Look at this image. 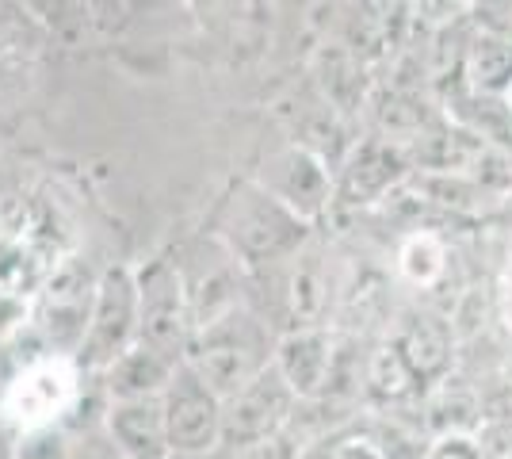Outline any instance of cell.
Here are the masks:
<instances>
[{
	"instance_id": "25",
	"label": "cell",
	"mask_w": 512,
	"mask_h": 459,
	"mask_svg": "<svg viewBox=\"0 0 512 459\" xmlns=\"http://www.w3.org/2000/svg\"><path fill=\"white\" fill-rule=\"evenodd\" d=\"M482 459H512V417H490L474 429Z\"/></svg>"
},
{
	"instance_id": "12",
	"label": "cell",
	"mask_w": 512,
	"mask_h": 459,
	"mask_svg": "<svg viewBox=\"0 0 512 459\" xmlns=\"http://www.w3.org/2000/svg\"><path fill=\"white\" fill-rule=\"evenodd\" d=\"M100 425L127 459H172L161 398H107Z\"/></svg>"
},
{
	"instance_id": "17",
	"label": "cell",
	"mask_w": 512,
	"mask_h": 459,
	"mask_svg": "<svg viewBox=\"0 0 512 459\" xmlns=\"http://www.w3.org/2000/svg\"><path fill=\"white\" fill-rule=\"evenodd\" d=\"M325 306H329V276L318 257L306 253L302 245L291 257L287 272V314L295 326H321L325 322Z\"/></svg>"
},
{
	"instance_id": "32",
	"label": "cell",
	"mask_w": 512,
	"mask_h": 459,
	"mask_svg": "<svg viewBox=\"0 0 512 459\" xmlns=\"http://www.w3.org/2000/svg\"><path fill=\"white\" fill-rule=\"evenodd\" d=\"M413 4H440V0H413Z\"/></svg>"
},
{
	"instance_id": "34",
	"label": "cell",
	"mask_w": 512,
	"mask_h": 459,
	"mask_svg": "<svg viewBox=\"0 0 512 459\" xmlns=\"http://www.w3.org/2000/svg\"><path fill=\"white\" fill-rule=\"evenodd\" d=\"M138 4H157V0H138Z\"/></svg>"
},
{
	"instance_id": "23",
	"label": "cell",
	"mask_w": 512,
	"mask_h": 459,
	"mask_svg": "<svg viewBox=\"0 0 512 459\" xmlns=\"http://www.w3.org/2000/svg\"><path fill=\"white\" fill-rule=\"evenodd\" d=\"M16 459H73V440L65 425H43L16 433Z\"/></svg>"
},
{
	"instance_id": "8",
	"label": "cell",
	"mask_w": 512,
	"mask_h": 459,
	"mask_svg": "<svg viewBox=\"0 0 512 459\" xmlns=\"http://www.w3.org/2000/svg\"><path fill=\"white\" fill-rule=\"evenodd\" d=\"M172 456H207L222 444V398L180 360L161 394Z\"/></svg>"
},
{
	"instance_id": "28",
	"label": "cell",
	"mask_w": 512,
	"mask_h": 459,
	"mask_svg": "<svg viewBox=\"0 0 512 459\" xmlns=\"http://www.w3.org/2000/svg\"><path fill=\"white\" fill-rule=\"evenodd\" d=\"M425 459H482V448L474 433H448V437H432Z\"/></svg>"
},
{
	"instance_id": "10",
	"label": "cell",
	"mask_w": 512,
	"mask_h": 459,
	"mask_svg": "<svg viewBox=\"0 0 512 459\" xmlns=\"http://www.w3.org/2000/svg\"><path fill=\"white\" fill-rule=\"evenodd\" d=\"M276 368L287 379V387L299 394V402H321L329 398L341 368L337 337L325 326H291L276 341Z\"/></svg>"
},
{
	"instance_id": "26",
	"label": "cell",
	"mask_w": 512,
	"mask_h": 459,
	"mask_svg": "<svg viewBox=\"0 0 512 459\" xmlns=\"http://www.w3.org/2000/svg\"><path fill=\"white\" fill-rule=\"evenodd\" d=\"M237 459H302V444L291 437V429H283V433L237 448Z\"/></svg>"
},
{
	"instance_id": "20",
	"label": "cell",
	"mask_w": 512,
	"mask_h": 459,
	"mask_svg": "<svg viewBox=\"0 0 512 459\" xmlns=\"http://www.w3.org/2000/svg\"><path fill=\"white\" fill-rule=\"evenodd\" d=\"M425 429L432 437H448V433H474L482 425L478 414V398L467 387H455L451 379H440L436 391L428 394L425 406Z\"/></svg>"
},
{
	"instance_id": "18",
	"label": "cell",
	"mask_w": 512,
	"mask_h": 459,
	"mask_svg": "<svg viewBox=\"0 0 512 459\" xmlns=\"http://www.w3.org/2000/svg\"><path fill=\"white\" fill-rule=\"evenodd\" d=\"M375 119H379V127H383L386 138H394V142H417L421 134H428L432 127H440L444 119L432 111L428 100H421L417 92H409V88H390L383 92L379 100H375Z\"/></svg>"
},
{
	"instance_id": "22",
	"label": "cell",
	"mask_w": 512,
	"mask_h": 459,
	"mask_svg": "<svg viewBox=\"0 0 512 459\" xmlns=\"http://www.w3.org/2000/svg\"><path fill=\"white\" fill-rule=\"evenodd\" d=\"M367 437L375 440L383 459H425L432 448V433L425 429V421H406L398 410H390Z\"/></svg>"
},
{
	"instance_id": "35",
	"label": "cell",
	"mask_w": 512,
	"mask_h": 459,
	"mask_svg": "<svg viewBox=\"0 0 512 459\" xmlns=\"http://www.w3.org/2000/svg\"><path fill=\"white\" fill-rule=\"evenodd\" d=\"M62 4H73V0H62Z\"/></svg>"
},
{
	"instance_id": "5",
	"label": "cell",
	"mask_w": 512,
	"mask_h": 459,
	"mask_svg": "<svg viewBox=\"0 0 512 459\" xmlns=\"http://www.w3.org/2000/svg\"><path fill=\"white\" fill-rule=\"evenodd\" d=\"M134 280H138V341H146L172 360H184L195 318L192 291L180 264L169 257H153L142 268H134Z\"/></svg>"
},
{
	"instance_id": "31",
	"label": "cell",
	"mask_w": 512,
	"mask_h": 459,
	"mask_svg": "<svg viewBox=\"0 0 512 459\" xmlns=\"http://www.w3.org/2000/svg\"><path fill=\"white\" fill-rule=\"evenodd\" d=\"M0 459H16V433L0 421Z\"/></svg>"
},
{
	"instance_id": "3",
	"label": "cell",
	"mask_w": 512,
	"mask_h": 459,
	"mask_svg": "<svg viewBox=\"0 0 512 459\" xmlns=\"http://www.w3.org/2000/svg\"><path fill=\"white\" fill-rule=\"evenodd\" d=\"M85 368L77 356L46 352L20 360L12 383L0 394V421L12 433L43 429V425H69L77 406L85 402Z\"/></svg>"
},
{
	"instance_id": "13",
	"label": "cell",
	"mask_w": 512,
	"mask_h": 459,
	"mask_svg": "<svg viewBox=\"0 0 512 459\" xmlns=\"http://www.w3.org/2000/svg\"><path fill=\"white\" fill-rule=\"evenodd\" d=\"M176 364L180 360L157 352L146 341H134L127 352H119L100 372V383H104L107 398H161Z\"/></svg>"
},
{
	"instance_id": "30",
	"label": "cell",
	"mask_w": 512,
	"mask_h": 459,
	"mask_svg": "<svg viewBox=\"0 0 512 459\" xmlns=\"http://www.w3.org/2000/svg\"><path fill=\"white\" fill-rule=\"evenodd\" d=\"M16 368H20V352H16V345H12V341H0V394H4L8 383H12Z\"/></svg>"
},
{
	"instance_id": "24",
	"label": "cell",
	"mask_w": 512,
	"mask_h": 459,
	"mask_svg": "<svg viewBox=\"0 0 512 459\" xmlns=\"http://www.w3.org/2000/svg\"><path fill=\"white\" fill-rule=\"evenodd\" d=\"M31 306L35 303L23 295L20 287L0 280V341H12V337L31 322Z\"/></svg>"
},
{
	"instance_id": "15",
	"label": "cell",
	"mask_w": 512,
	"mask_h": 459,
	"mask_svg": "<svg viewBox=\"0 0 512 459\" xmlns=\"http://www.w3.org/2000/svg\"><path fill=\"white\" fill-rule=\"evenodd\" d=\"M463 85L478 96H509L512 88V39L478 27L463 54Z\"/></svg>"
},
{
	"instance_id": "14",
	"label": "cell",
	"mask_w": 512,
	"mask_h": 459,
	"mask_svg": "<svg viewBox=\"0 0 512 459\" xmlns=\"http://www.w3.org/2000/svg\"><path fill=\"white\" fill-rule=\"evenodd\" d=\"M390 341L402 349L409 368L421 375L425 387H436L440 379H448L451 356H455V337H451V326L444 318H436V314H409Z\"/></svg>"
},
{
	"instance_id": "4",
	"label": "cell",
	"mask_w": 512,
	"mask_h": 459,
	"mask_svg": "<svg viewBox=\"0 0 512 459\" xmlns=\"http://www.w3.org/2000/svg\"><path fill=\"white\" fill-rule=\"evenodd\" d=\"M96 284H100V272H92L88 261H81V257L54 261L50 276L43 280L39 299L31 306V322H27V329L35 333L31 356H46V352L77 356L81 341H85Z\"/></svg>"
},
{
	"instance_id": "11",
	"label": "cell",
	"mask_w": 512,
	"mask_h": 459,
	"mask_svg": "<svg viewBox=\"0 0 512 459\" xmlns=\"http://www.w3.org/2000/svg\"><path fill=\"white\" fill-rule=\"evenodd\" d=\"M268 192H276L291 211H299L306 222H318L333 207V188L337 176L329 161L314 153L310 146H287L268 161V173L260 180Z\"/></svg>"
},
{
	"instance_id": "19",
	"label": "cell",
	"mask_w": 512,
	"mask_h": 459,
	"mask_svg": "<svg viewBox=\"0 0 512 459\" xmlns=\"http://www.w3.org/2000/svg\"><path fill=\"white\" fill-rule=\"evenodd\" d=\"M318 81L333 111H356L363 104V66L352 46L329 43L318 54Z\"/></svg>"
},
{
	"instance_id": "21",
	"label": "cell",
	"mask_w": 512,
	"mask_h": 459,
	"mask_svg": "<svg viewBox=\"0 0 512 459\" xmlns=\"http://www.w3.org/2000/svg\"><path fill=\"white\" fill-rule=\"evenodd\" d=\"M398 268L409 284L417 287H432L448 276V245L436 238V234H409L398 249Z\"/></svg>"
},
{
	"instance_id": "29",
	"label": "cell",
	"mask_w": 512,
	"mask_h": 459,
	"mask_svg": "<svg viewBox=\"0 0 512 459\" xmlns=\"http://www.w3.org/2000/svg\"><path fill=\"white\" fill-rule=\"evenodd\" d=\"M73 459H127V456L107 440L104 425H100V429L88 433L85 444H73Z\"/></svg>"
},
{
	"instance_id": "9",
	"label": "cell",
	"mask_w": 512,
	"mask_h": 459,
	"mask_svg": "<svg viewBox=\"0 0 512 459\" xmlns=\"http://www.w3.org/2000/svg\"><path fill=\"white\" fill-rule=\"evenodd\" d=\"M413 173V161L402 142L386 138V134H371L360 138L352 150L344 153L341 176L333 188V203L341 207H367L379 203L386 192L402 188Z\"/></svg>"
},
{
	"instance_id": "1",
	"label": "cell",
	"mask_w": 512,
	"mask_h": 459,
	"mask_svg": "<svg viewBox=\"0 0 512 459\" xmlns=\"http://www.w3.org/2000/svg\"><path fill=\"white\" fill-rule=\"evenodd\" d=\"M310 226L299 211H291L276 192H268L260 180L237 184L226 199V211L218 219V238L230 249V257L245 268L291 261L310 241Z\"/></svg>"
},
{
	"instance_id": "6",
	"label": "cell",
	"mask_w": 512,
	"mask_h": 459,
	"mask_svg": "<svg viewBox=\"0 0 512 459\" xmlns=\"http://www.w3.org/2000/svg\"><path fill=\"white\" fill-rule=\"evenodd\" d=\"M134 341H138V280H134V268L111 264L100 272L85 341L77 349V364L88 375H100Z\"/></svg>"
},
{
	"instance_id": "27",
	"label": "cell",
	"mask_w": 512,
	"mask_h": 459,
	"mask_svg": "<svg viewBox=\"0 0 512 459\" xmlns=\"http://www.w3.org/2000/svg\"><path fill=\"white\" fill-rule=\"evenodd\" d=\"M467 12L474 16L478 27L512 39V0H470Z\"/></svg>"
},
{
	"instance_id": "7",
	"label": "cell",
	"mask_w": 512,
	"mask_h": 459,
	"mask_svg": "<svg viewBox=\"0 0 512 459\" xmlns=\"http://www.w3.org/2000/svg\"><path fill=\"white\" fill-rule=\"evenodd\" d=\"M299 406V394L287 387V379L279 375L276 360H272L241 391L222 398V444H230L237 452L253 440L283 433V429H291Z\"/></svg>"
},
{
	"instance_id": "16",
	"label": "cell",
	"mask_w": 512,
	"mask_h": 459,
	"mask_svg": "<svg viewBox=\"0 0 512 459\" xmlns=\"http://www.w3.org/2000/svg\"><path fill=\"white\" fill-rule=\"evenodd\" d=\"M363 391H367L371 402H379L386 410H398V406H406V402H413L417 394L425 391V383L409 368L402 349L394 341H386L363 360Z\"/></svg>"
},
{
	"instance_id": "2",
	"label": "cell",
	"mask_w": 512,
	"mask_h": 459,
	"mask_svg": "<svg viewBox=\"0 0 512 459\" xmlns=\"http://www.w3.org/2000/svg\"><path fill=\"white\" fill-rule=\"evenodd\" d=\"M276 356V341L264 329L260 318L249 310L230 306L214 314L211 322H199L192 329V341L184 349V364L192 368L218 398L237 394L249 379L264 372Z\"/></svg>"
},
{
	"instance_id": "33",
	"label": "cell",
	"mask_w": 512,
	"mask_h": 459,
	"mask_svg": "<svg viewBox=\"0 0 512 459\" xmlns=\"http://www.w3.org/2000/svg\"><path fill=\"white\" fill-rule=\"evenodd\" d=\"M505 100H509V108H512V88H509V96H505Z\"/></svg>"
}]
</instances>
